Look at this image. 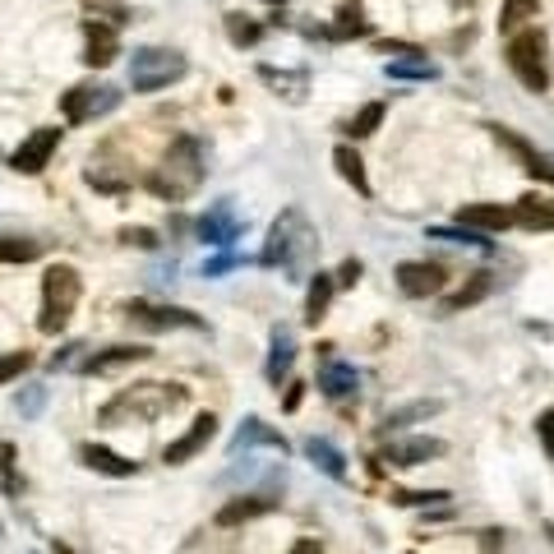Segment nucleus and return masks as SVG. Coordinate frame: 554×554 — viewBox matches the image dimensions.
<instances>
[{
	"instance_id": "nucleus-1",
	"label": "nucleus",
	"mask_w": 554,
	"mask_h": 554,
	"mask_svg": "<svg viewBox=\"0 0 554 554\" xmlns=\"http://www.w3.org/2000/svg\"><path fill=\"white\" fill-rule=\"evenodd\" d=\"M199 185H204V144H199L194 134H181V139L167 148L162 167L148 176V190H153L157 199L176 204V199H190Z\"/></svg>"
},
{
	"instance_id": "nucleus-2",
	"label": "nucleus",
	"mask_w": 554,
	"mask_h": 554,
	"mask_svg": "<svg viewBox=\"0 0 554 554\" xmlns=\"http://www.w3.org/2000/svg\"><path fill=\"white\" fill-rule=\"evenodd\" d=\"M508 65L518 74V84L527 93H550L554 84V65H550V37L541 28H522L508 37Z\"/></svg>"
},
{
	"instance_id": "nucleus-3",
	"label": "nucleus",
	"mask_w": 554,
	"mask_h": 554,
	"mask_svg": "<svg viewBox=\"0 0 554 554\" xmlns=\"http://www.w3.org/2000/svg\"><path fill=\"white\" fill-rule=\"evenodd\" d=\"M314 227L305 222L301 208H287V213L273 222V231H268V245H264V264L268 268H296L305 259V254L314 250Z\"/></svg>"
},
{
	"instance_id": "nucleus-4",
	"label": "nucleus",
	"mask_w": 554,
	"mask_h": 554,
	"mask_svg": "<svg viewBox=\"0 0 554 554\" xmlns=\"http://www.w3.org/2000/svg\"><path fill=\"white\" fill-rule=\"evenodd\" d=\"M79 291H84V282H79V273H74L70 264L47 268V277H42V319H37V328H42V333H61V328L70 324L74 305H79Z\"/></svg>"
},
{
	"instance_id": "nucleus-5",
	"label": "nucleus",
	"mask_w": 554,
	"mask_h": 554,
	"mask_svg": "<svg viewBox=\"0 0 554 554\" xmlns=\"http://www.w3.org/2000/svg\"><path fill=\"white\" fill-rule=\"evenodd\" d=\"M185 56L167 47H139L130 56V88L134 93H162L167 84H181L185 79Z\"/></svg>"
},
{
	"instance_id": "nucleus-6",
	"label": "nucleus",
	"mask_w": 554,
	"mask_h": 554,
	"mask_svg": "<svg viewBox=\"0 0 554 554\" xmlns=\"http://www.w3.org/2000/svg\"><path fill=\"white\" fill-rule=\"evenodd\" d=\"M121 107V93L116 88H93V84H79L61 97V111L65 121L84 125V121H97V116H107V111Z\"/></svg>"
},
{
	"instance_id": "nucleus-7",
	"label": "nucleus",
	"mask_w": 554,
	"mask_h": 554,
	"mask_svg": "<svg viewBox=\"0 0 554 554\" xmlns=\"http://www.w3.org/2000/svg\"><path fill=\"white\" fill-rule=\"evenodd\" d=\"M125 319L134 328H148V333H162V328H204L199 314L176 310V305H153V301H130L125 305Z\"/></svg>"
},
{
	"instance_id": "nucleus-8",
	"label": "nucleus",
	"mask_w": 554,
	"mask_h": 554,
	"mask_svg": "<svg viewBox=\"0 0 554 554\" xmlns=\"http://www.w3.org/2000/svg\"><path fill=\"white\" fill-rule=\"evenodd\" d=\"M56 148H61V130H33L24 144L14 148L10 167H14V171H24V176H37V171L51 162V153H56Z\"/></svg>"
},
{
	"instance_id": "nucleus-9",
	"label": "nucleus",
	"mask_w": 554,
	"mask_h": 554,
	"mask_svg": "<svg viewBox=\"0 0 554 554\" xmlns=\"http://www.w3.org/2000/svg\"><path fill=\"white\" fill-rule=\"evenodd\" d=\"M430 458H444V439L411 434V439H388L384 444V462H393V467H421Z\"/></svg>"
},
{
	"instance_id": "nucleus-10",
	"label": "nucleus",
	"mask_w": 554,
	"mask_h": 554,
	"mask_svg": "<svg viewBox=\"0 0 554 554\" xmlns=\"http://www.w3.org/2000/svg\"><path fill=\"white\" fill-rule=\"evenodd\" d=\"M448 287V273L439 264H398V291L411 301H425V296H439Z\"/></svg>"
},
{
	"instance_id": "nucleus-11",
	"label": "nucleus",
	"mask_w": 554,
	"mask_h": 554,
	"mask_svg": "<svg viewBox=\"0 0 554 554\" xmlns=\"http://www.w3.org/2000/svg\"><path fill=\"white\" fill-rule=\"evenodd\" d=\"M213 434H217V421L213 416H199V421L190 425V430L181 434V439H176V444H167V453H162V462H171V467H181V462H190L194 453H204L208 444H213Z\"/></svg>"
},
{
	"instance_id": "nucleus-12",
	"label": "nucleus",
	"mask_w": 554,
	"mask_h": 554,
	"mask_svg": "<svg viewBox=\"0 0 554 554\" xmlns=\"http://www.w3.org/2000/svg\"><path fill=\"white\" fill-rule=\"evenodd\" d=\"M494 139H499V144H504L508 153L518 157V162H522V171H531V176H541V181H554L550 157H545V153H536V148H531L527 139H518V134H513V130H504V125L494 130Z\"/></svg>"
},
{
	"instance_id": "nucleus-13",
	"label": "nucleus",
	"mask_w": 554,
	"mask_h": 554,
	"mask_svg": "<svg viewBox=\"0 0 554 554\" xmlns=\"http://www.w3.org/2000/svg\"><path fill=\"white\" fill-rule=\"evenodd\" d=\"M121 56V37H116V28L107 24H88V42H84V61L93 65V70H107L111 61Z\"/></svg>"
},
{
	"instance_id": "nucleus-14",
	"label": "nucleus",
	"mask_w": 554,
	"mask_h": 554,
	"mask_svg": "<svg viewBox=\"0 0 554 554\" xmlns=\"http://www.w3.org/2000/svg\"><path fill=\"white\" fill-rule=\"evenodd\" d=\"M236 236H241V222H236V213H231L227 204L208 208V213L199 217V241H208V245H231Z\"/></svg>"
},
{
	"instance_id": "nucleus-15",
	"label": "nucleus",
	"mask_w": 554,
	"mask_h": 554,
	"mask_svg": "<svg viewBox=\"0 0 554 554\" xmlns=\"http://www.w3.org/2000/svg\"><path fill=\"white\" fill-rule=\"evenodd\" d=\"M513 222L527 231H554V199L550 194H522L513 208Z\"/></svg>"
},
{
	"instance_id": "nucleus-16",
	"label": "nucleus",
	"mask_w": 554,
	"mask_h": 554,
	"mask_svg": "<svg viewBox=\"0 0 554 554\" xmlns=\"http://www.w3.org/2000/svg\"><path fill=\"white\" fill-rule=\"evenodd\" d=\"M458 222L467 231H504V227H513V208H499V204H462L458 208Z\"/></svg>"
},
{
	"instance_id": "nucleus-17",
	"label": "nucleus",
	"mask_w": 554,
	"mask_h": 554,
	"mask_svg": "<svg viewBox=\"0 0 554 554\" xmlns=\"http://www.w3.org/2000/svg\"><path fill=\"white\" fill-rule=\"evenodd\" d=\"M273 508H277L273 494H245V499H231V504L217 508V522H222V527H236V522L264 518V513H273Z\"/></svg>"
},
{
	"instance_id": "nucleus-18",
	"label": "nucleus",
	"mask_w": 554,
	"mask_h": 554,
	"mask_svg": "<svg viewBox=\"0 0 554 554\" xmlns=\"http://www.w3.org/2000/svg\"><path fill=\"white\" fill-rule=\"evenodd\" d=\"M139 361H148V347H107V351H97V356H88L84 370L111 374V370H125V365H139Z\"/></svg>"
},
{
	"instance_id": "nucleus-19",
	"label": "nucleus",
	"mask_w": 554,
	"mask_h": 554,
	"mask_svg": "<svg viewBox=\"0 0 554 554\" xmlns=\"http://www.w3.org/2000/svg\"><path fill=\"white\" fill-rule=\"evenodd\" d=\"M291 361H296V342H291V328H277L273 333V351H268V384H282L291 374Z\"/></svg>"
},
{
	"instance_id": "nucleus-20",
	"label": "nucleus",
	"mask_w": 554,
	"mask_h": 554,
	"mask_svg": "<svg viewBox=\"0 0 554 554\" xmlns=\"http://www.w3.org/2000/svg\"><path fill=\"white\" fill-rule=\"evenodd\" d=\"M305 453H310L314 467L324 471V476H333V481H342V476H347V458H342L328 439H305Z\"/></svg>"
},
{
	"instance_id": "nucleus-21",
	"label": "nucleus",
	"mask_w": 554,
	"mask_h": 554,
	"mask_svg": "<svg viewBox=\"0 0 554 554\" xmlns=\"http://www.w3.org/2000/svg\"><path fill=\"white\" fill-rule=\"evenodd\" d=\"M319 388H324L328 398H347V393H356V370L342 361H324V370H319Z\"/></svg>"
},
{
	"instance_id": "nucleus-22",
	"label": "nucleus",
	"mask_w": 554,
	"mask_h": 554,
	"mask_svg": "<svg viewBox=\"0 0 554 554\" xmlns=\"http://www.w3.org/2000/svg\"><path fill=\"white\" fill-rule=\"evenodd\" d=\"M490 291H494V273H471V282H467L462 291H453V296H448V305H444V310H448V314L471 310V305H476V301H485Z\"/></svg>"
},
{
	"instance_id": "nucleus-23",
	"label": "nucleus",
	"mask_w": 554,
	"mask_h": 554,
	"mask_svg": "<svg viewBox=\"0 0 554 554\" xmlns=\"http://www.w3.org/2000/svg\"><path fill=\"white\" fill-rule=\"evenodd\" d=\"M84 467L102 471V476H134V462H125L121 453H111V448H102V444L84 448Z\"/></svg>"
},
{
	"instance_id": "nucleus-24",
	"label": "nucleus",
	"mask_w": 554,
	"mask_h": 554,
	"mask_svg": "<svg viewBox=\"0 0 554 554\" xmlns=\"http://www.w3.org/2000/svg\"><path fill=\"white\" fill-rule=\"evenodd\" d=\"M333 167L342 171V181H351V190H356V194H370V176H365V162H361L356 148L342 144L338 153H333Z\"/></svg>"
},
{
	"instance_id": "nucleus-25",
	"label": "nucleus",
	"mask_w": 554,
	"mask_h": 554,
	"mask_svg": "<svg viewBox=\"0 0 554 554\" xmlns=\"http://www.w3.org/2000/svg\"><path fill=\"white\" fill-rule=\"evenodd\" d=\"M328 301H333V277L314 273L310 291H305V319H310V324H319V319L328 314Z\"/></svg>"
},
{
	"instance_id": "nucleus-26",
	"label": "nucleus",
	"mask_w": 554,
	"mask_h": 554,
	"mask_svg": "<svg viewBox=\"0 0 554 554\" xmlns=\"http://www.w3.org/2000/svg\"><path fill=\"white\" fill-rule=\"evenodd\" d=\"M37 254H42V241H33V236H5L0 241V264H33Z\"/></svg>"
},
{
	"instance_id": "nucleus-27",
	"label": "nucleus",
	"mask_w": 554,
	"mask_h": 554,
	"mask_svg": "<svg viewBox=\"0 0 554 554\" xmlns=\"http://www.w3.org/2000/svg\"><path fill=\"white\" fill-rule=\"evenodd\" d=\"M536 10H541V0H504V10H499V28H504V33H518L527 19H536Z\"/></svg>"
},
{
	"instance_id": "nucleus-28",
	"label": "nucleus",
	"mask_w": 554,
	"mask_h": 554,
	"mask_svg": "<svg viewBox=\"0 0 554 554\" xmlns=\"http://www.w3.org/2000/svg\"><path fill=\"white\" fill-rule=\"evenodd\" d=\"M439 65L425 61V56H407V61H393L388 65V79H434Z\"/></svg>"
},
{
	"instance_id": "nucleus-29",
	"label": "nucleus",
	"mask_w": 554,
	"mask_h": 554,
	"mask_svg": "<svg viewBox=\"0 0 554 554\" xmlns=\"http://www.w3.org/2000/svg\"><path fill=\"white\" fill-rule=\"evenodd\" d=\"M268 444V448H277V453H287V439H282V434H273V430H264V421H245L241 425V434H236V448L241 444Z\"/></svg>"
},
{
	"instance_id": "nucleus-30",
	"label": "nucleus",
	"mask_w": 554,
	"mask_h": 554,
	"mask_svg": "<svg viewBox=\"0 0 554 554\" xmlns=\"http://www.w3.org/2000/svg\"><path fill=\"white\" fill-rule=\"evenodd\" d=\"M379 125H384V102H365L356 111V121H351V139H370Z\"/></svg>"
},
{
	"instance_id": "nucleus-31",
	"label": "nucleus",
	"mask_w": 554,
	"mask_h": 554,
	"mask_svg": "<svg viewBox=\"0 0 554 554\" xmlns=\"http://www.w3.org/2000/svg\"><path fill=\"white\" fill-rule=\"evenodd\" d=\"M88 5V14H93V19H88V24H107V28H116L125 19V5L121 0H84Z\"/></svg>"
},
{
	"instance_id": "nucleus-32",
	"label": "nucleus",
	"mask_w": 554,
	"mask_h": 554,
	"mask_svg": "<svg viewBox=\"0 0 554 554\" xmlns=\"http://www.w3.org/2000/svg\"><path fill=\"white\" fill-rule=\"evenodd\" d=\"M24 370H28V351H10V356H0V384L19 379Z\"/></svg>"
},
{
	"instance_id": "nucleus-33",
	"label": "nucleus",
	"mask_w": 554,
	"mask_h": 554,
	"mask_svg": "<svg viewBox=\"0 0 554 554\" xmlns=\"http://www.w3.org/2000/svg\"><path fill=\"white\" fill-rule=\"evenodd\" d=\"M227 33H231V42H245V47H254V42H259V28L245 24L241 14H231V19H227Z\"/></svg>"
},
{
	"instance_id": "nucleus-34",
	"label": "nucleus",
	"mask_w": 554,
	"mask_h": 554,
	"mask_svg": "<svg viewBox=\"0 0 554 554\" xmlns=\"http://www.w3.org/2000/svg\"><path fill=\"white\" fill-rule=\"evenodd\" d=\"M439 411V402H416V407L398 411V416H388V425H407V421H421V416H434Z\"/></svg>"
},
{
	"instance_id": "nucleus-35",
	"label": "nucleus",
	"mask_w": 554,
	"mask_h": 554,
	"mask_svg": "<svg viewBox=\"0 0 554 554\" xmlns=\"http://www.w3.org/2000/svg\"><path fill=\"white\" fill-rule=\"evenodd\" d=\"M338 19H342V33H365V14H361V5H342L338 10Z\"/></svg>"
},
{
	"instance_id": "nucleus-36",
	"label": "nucleus",
	"mask_w": 554,
	"mask_h": 554,
	"mask_svg": "<svg viewBox=\"0 0 554 554\" xmlns=\"http://www.w3.org/2000/svg\"><path fill=\"white\" fill-rule=\"evenodd\" d=\"M439 499H448V494L444 490H425V494L407 490V494H398V504H439Z\"/></svg>"
},
{
	"instance_id": "nucleus-37",
	"label": "nucleus",
	"mask_w": 554,
	"mask_h": 554,
	"mask_svg": "<svg viewBox=\"0 0 554 554\" xmlns=\"http://www.w3.org/2000/svg\"><path fill=\"white\" fill-rule=\"evenodd\" d=\"M536 430H541V439H545V453L554 458V411H550V416H541V425H536Z\"/></svg>"
},
{
	"instance_id": "nucleus-38",
	"label": "nucleus",
	"mask_w": 554,
	"mask_h": 554,
	"mask_svg": "<svg viewBox=\"0 0 554 554\" xmlns=\"http://www.w3.org/2000/svg\"><path fill=\"white\" fill-rule=\"evenodd\" d=\"M121 236H125V241H130V245H144V250H148V245H157V241H153V231H144V227H134V231L125 227Z\"/></svg>"
},
{
	"instance_id": "nucleus-39",
	"label": "nucleus",
	"mask_w": 554,
	"mask_h": 554,
	"mask_svg": "<svg viewBox=\"0 0 554 554\" xmlns=\"http://www.w3.org/2000/svg\"><path fill=\"white\" fill-rule=\"evenodd\" d=\"M356 277H361V264H356V259H347V264L338 268V282H342V287H351Z\"/></svg>"
},
{
	"instance_id": "nucleus-40",
	"label": "nucleus",
	"mask_w": 554,
	"mask_h": 554,
	"mask_svg": "<svg viewBox=\"0 0 554 554\" xmlns=\"http://www.w3.org/2000/svg\"><path fill=\"white\" fill-rule=\"evenodd\" d=\"M287 554H319V541H296Z\"/></svg>"
},
{
	"instance_id": "nucleus-41",
	"label": "nucleus",
	"mask_w": 554,
	"mask_h": 554,
	"mask_svg": "<svg viewBox=\"0 0 554 554\" xmlns=\"http://www.w3.org/2000/svg\"><path fill=\"white\" fill-rule=\"evenodd\" d=\"M51 550H56V554H74V550H70V545H51Z\"/></svg>"
}]
</instances>
